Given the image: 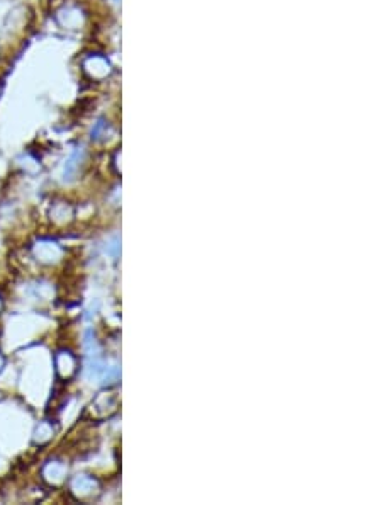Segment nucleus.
Returning a JSON list of instances; mask_svg holds the SVG:
<instances>
[{"instance_id":"f257e3e1","label":"nucleus","mask_w":382,"mask_h":505,"mask_svg":"<svg viewBox=\"0 0 382 505\" xmlns=\"http://www.w3.org/2000/svg\"><path fill=\"white\" fill-rule=\"evenodd\" d=\"M56 22L60 24V28L67 29V31H78L85 26L87 16L83 13V9L76 3H63L55 14Z\"/></svg>"},{"instance_id":"f03ea898","label":"nucleus","mask_w":382,"mask_h":505,"mask_svg":"<svg viewBox=\"0 0 382 505\" xmlns=\"http://www.w3.org/2000/svg\"><path fill=\"white\" fill-rule=\"evenodd\" d=\"M82 70L94 82L106 81L113 74V67H110L109 60L106 56L99 55V53H90L82 60Z\"/></svg>"},{"instance_id":"7ed1b4c3","label":"nucleus","mask_w":382,"mask_h":505,"mask_svg":"<svg viewBox=\"0 0 382 505\" xmlns=\"http://www.w3.org/2000/svg\"><path fill=\"white\" fill-rule=\"evenodd\" d=\"M106 2L107 3H110V6H119V3H121V0H106Z\"/></svg>"},{"instance_id":"20e7f679","label":"nucleus","mask_w":382,"mask_h":505,"mask_svg":"<svg viewBox=\"0 0 382 505\" xmlns=\"http://www.w3.org/2000/svg\"><path fill=\"white\" fill-rule=\"evenodd\" d=\"M2 367H3V356L0 354V371H2Z\"/></svg>"},{"instance_id":"39448f33","label":"nucleus","mask_w":382,"mask_h":505,"mask_svg":"<svg viewBox=\"0 0 382 505\" xmlns=\"http://www.w3.org/2000/svg\"><path fill=\"white\" fill-rule=\"evenodd\" d=\"M0 310H2V298H0Z\"/></svg>"}]
</instances>
